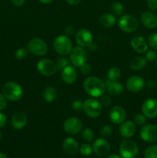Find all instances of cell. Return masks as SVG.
I'll return each instance as SVG.
<instances>
[{
  "label": "cell",
  "instance_id": "1",
  "mask_svg": "<svg viewBox=\"0 0 157 158\" xmlns=\"http://www.w3.org/2000/svg\"><path fill=\"white\" fill-rule=\"evenodd\" d=\"M85 92L92 98L100 97L106 92V83L95 76L88 77L83 82Z\"/></svg>",
  "mask_w": 157,
  "mask_h": 158
},
{
  "label": "cell",
  "instance_id": "2",
  "mask_svg": "<svg viewBox=\"0 0 157 158\" xmlns=\"http://www.w3.org/2000/svg\"><path fill=\"white\" fill-rule=\"evenodd\" d=\"M2 94L7 100L15 102L22 98L23 89L18 83L10 81L5 83L3 86Z\"/></svg>",
  "mask_w": 157,
  "mask_h": 158
},
{
  "label": "cell",
  "instance_id": "3",
  "mask_svg": "<svg viewBox=\"0 0 157 158\" xmlns=\"http://www.w3.org/2000/svg\"><path fill=\"white\" fill-rule=\"evenodd\" d=\"M53 47L58 55L66 56L72 51V43L68 35H58L54 40Z\"/></svg>",
  "mask_w": 157,
  "mask_h": 158
},
{
  "label": "cell",
  "instance_id": "4",
  "mask_svg": "<svg viewBox=\"0 0 157 158\" xmlns=\"http://www.w3.org/2000/svg\"><path fill=\"white\" fill-rule=\"evenodd\" d=\"M139 148L134 140L126 138L119 144V154L122 158H135L138 155Z\"/></svg>",
  "mask_w": 157,
  "mask_h": 158
},
{
  "label": "cell",
  "instance_id": "5",
  "mask_svg": "<svg viewBox=\"0 0 157 158\" xmlns=\"http://www.w3.org/2000/svg\"><path fill=\"white\" fill-rule=\"evenodd\" d=\"M83 110L90 118H97L101 115L103 106L96 99L89 98L83 102Z\"/></svg>",
  "mask_w": 157,
  "mask_h": 158
},
{
  "label": "cell",
  "instance_id": "6",
  "mask_svg": "<svg viewBox=\"0 0 157 158\" xmlns=\"http://www.w3.org/2000/svg\"><path fill=\"white\" fill-rule=\"evenodd\" d=\"M118 26L122 31L128 33L135 32L139 27V21L135 16L129 14H125L120 16Z\"/></svg>",
  "mask_w": 157,
  "mask_h": 158
},
{
  "label": "cell",
  "instance_id": "7",
  "mask_svg": "<svg viewBox=\"0 0 157 158\" xmlns=\"http://www.w3.org/2000/svg\"><path fill=\"white\" fill-rule=\"evenodd\" d=\"M88 59V52L85 48L76 46L72 49L69 53V62L72 66L80 67Z\"/></svg>",
  "mask_w": 157,
  "mask_h": 158
},
{
  "label": "cell",
  "instance_id": "8",
  "mask_svg": "<svg viewBox=\"0 0 157 158\" xmlns=\"http://www.w3.org/2000/svg\"><path fill=\"white\" fill-rule=\"evenodd\" d=\"M27 49L29 52L38 56H45L48 52L47 44L40 38L32 39L28 43Z\"/></svg>",
  "mask_w": 157,
  "mask_h": 158
},
{
  "label": "cell",
  "instance_id": "9",
  "mask_svg": "<svg viewBox=\"0 0 157 158\" xmlns=\"http://www.w3.org/2000/svg\"><path fill=\"white\" fill-rule=\"evenodd\" d=\"M37 70L45 77H51L58 70L56 63L51 59H42L37 63Z\"/></svg>",
  "mask_w": 157,
  "mask_h": 158
},
{
  "label": "cell",
  "instance_id": "10",
  "mask_svg": "<svg viewBox=\"0 0 157 158\" xmlns=\"http://www.w3.org/2000/svg\"><path fill=\"white\" fill-rule=\"evenodd\" d=\"M92 148L94 154L100 157H104L108 156L111 151L110 143L104 137L96 139L92 143Z\"/></svg>",
  "mask_w": 157,
  "mask_h": 158
},
{
  "label": "cell",
  "instance_id": "11",
  "mask_svg": "<svg viewBox=\"0 0 157 158\" xmlns=\"http://www.w3.org/2000/svg\"><path fill=\"white\" fill-rule=\"evenodd\" d=\"M140 137L146 143L157 141V126L154 124H145L140 130Z\"/></svg>",
  "mask_w": 157,
  "mask_h": 158
},
{
  "label": "cell",
  "instance_id": "12",
  "mask_svg": "<svg viewBox=\"0 0 157 158\" xmlns=\"http://www.w3.org/2000/svg\"><path fill=\"white\" fill-rule=\"evenodd\" d=\"M83 123L77 117H69L63 123V130L65 132L70 135H75L82 131Z\"/></svg>",
  "mask_w": 157,
  "mask_h": 158
},
{
  "label": "cell",
  "instance_id": "13",
  "mask_svg": "<svg viewBox=\"0 0 157 158\" xmlns=\"http://www.w3.org/2000/svg\"><path fill=\"white\" fill-rule=\"evenodd\" d=\"M75 39L78 46L83 48H87L92 44L93 36L89 29H80L75 34Z\"/></svg>",
  "mask_w": 157,
  "mask_h": 158
},
{
  "label": "cell",
  "instance_id": "14",
  "mask_svg": "<svg viewBox=\"0 0 157 158\" xmlns=\"http://www.w3.org/2000/svg\"><path fill=\"white\" fill-rule=\"evenodd\" d=\"M146 86V82L140 76H132L129 77L126 83V89L131 93H139Z\"/></svg>",
  "mask_w": 157,
  "mask_h": 158
},
{
  "label": "cell",
  "instance_id": "15",
  "mask_svg": "<svg viewBox=\"0 0 157 158\" xmlns=\"http://www.w3.org/2000/svg\"><path fill=\"white\" fill-rule=\"evenodd\" d=\"M142 113L147 118L152 119L157 117V100L149 98L143 102L142 105Z\"/></svg>",
  "mask_w": 157,
  "mask_h": 158
},
{
  "label": "cell",
  "instance_id": "16",
  "mask_svg": "<svg viewBox=\"0 0 157 158\" xmlns=\"http://www.w3.org/2000/svg\"><path fill=\"white\" fill-rule=\"evenodd\" d=\"M119 132L121 137L129 138L136 132V125L132 120H125L120 124Z\"/></svg>",
  "mask_w": 157,
  "mask_h": 158
},
{
  "label": "cell",
  "instance_id": "17",
  "mask_svg": "<svg viewBox=\"0 0 157 158\" xmlns=\"http://www.w3.org/2000/svg\"><path fill=\"white\" fill-rule=\"evenodd\" d=\"M126 114L124 108L120 106H114L109 112V119L114 124H121L126 120Z\"/></svg>",
  "mask_w": 157,
  "mask_h": 158
},
{
  "label": "cell",
  "instance_id": "18",
  "mask_svg": "<svg viewBox=\"0 0 157 158\" xmlns=\"http://www.w3.org/2000/svg\"><path fill=\"white\" fill-rule=\"evenodd\" d=\"M61 77L63 82L66 84H72L75 83L78 77V73L75 66L72 65H69L66 66L62 70Z\"/></svg>",
  "mask_w": 157,
  "mask_h": 158
},
{
  "label": "cell",
  "instance_id": "19",
  "mask_svg": "<svg viewBox=\"0 0 157 158\" xmlns=\"http://www.w3.org/2000/svg\"><path fill=\"white\" fill-rule=\"evenodd\" d=\"M131 47L137 53H145L148 49V43L146 39L140 35L134 36L130 42Z\"/></svg>",
  "mask_w": 157,
  "mask_h": 158
},
{
  "label": "cell",
  "instance_id": "20",
  "mask_svg": "<svg viewBox=\"0 0 157 158\" xmlns=\"http://www.w3.org/2000/svg\"><path fill=\"white\" fill-rule=\"evenodd\" d=\"M28 122V117L24 112L18 111L15 113L12 117L11 124L15 130H22L26 126Z\"/></svg>",
  "mask_w": 157,
  "mask_h": 158
},
{
  "label": "cell",
  "instance_id": "21",
  "mask_svg": "<svg viewBox=\"0 0 157 158\" xmlns=\"http://www.w3.org/2000/svg\"><path fill=\"white\" fill-rule=\"evenodd\" d=\"M141 22L145 27L155 29L157 27V15L153 12H144L141 15Z\"/></svg>",
  "mask_w": 157,
  "mask_h": 158
},
{
  "label": "cell",
  "instance_id": "22",
  "mask_svg": "<svg viewBox=\"0 0 157 158\" xmlns=\"http://www.w3.org/2000/svg\"><path fill=\"white\" fill-rule=\"evenodd\" d=\"M62 148L65 152L69 155H75L79 150L78 142L73 137H69L64 140L62 143Z\"/></svg>",
  "mask_w": 157,
  "mask_h": 158
},
{
  "label": "cell",
  "instance_id": "23",
  "mask_svg": "<svg viewBox=\"0 0 157 158\" xmlns=\"http://www.w3.org/2000/svg\"><path fill=\"white\" fill-rule=\"evenodd\" d=\"M124 87L123 85L118 80L112 81V80H107L106 83V90L108 94L110 96L119 95L123 93Z\"/></svg>",
  "mask_w": 157,
  "mask_h": 158
},
{
  "label": "cell",
  "instance_id": "24",
  "mask_svg": "<svg viewBox=\"0 0 157 158\" xmlns=\"http://www.w3.org/2000/svg\"><path fill=\"white\" fill-rule=\"evenodd\" d=\"M147 61L144 56H134L129 62V66L132 70L139 71L143 69L146 66Z\"/></svg>",
  "mask_w": 157,
  "mask_h": 158
},
{
  "label": "cell",
  "instance_id": "25",
  "mask_svg": "<svg viewBox=\"0 0 157 158\" xmlns=\"http://www.w3.org/2000/svg\"><path fill=\"white\" fill-rule=\"evenodd\" d=\"M116 19L112 13H104L99 19V23L103 27L110 28L115 24Z\"/></svg>",
  "mask_w": 157,
  "mask_h": 158
},
{
  "label": "cell",
  "instance_id": "26",
  "mask_svg": "<svg viewBox=\"0 0 157 158\" xmlns=\"http://www.w3.org/2000/svg\"><path fill=\"white\" fill-rule=\"evenodd\" d=\"M57 95V90L55 87L53 86H47L46 89L43 91V98H44L45 101L47 103H52L54 100L56 99Z\"/></svg>",
  "mask_w": 157,
  "mask_h": 158
},
{
  "label": "cell",
  "instance_id": "27",
  "mask_svg": "<svg viewBox=\"0 0 157 158\" xmlns=\"http://www.w3.org/2000/svg\"><path fill=\"white\" fill-rule=\"evenodd\" d=\"M121 77V70L119 68L116 66H112L108 70L107 73V79L109 80H112V81H116L119 80Z\"/></svg>",
  "mask_w": 157,
  "mask_h": 158
},
{
  "label": "cell",
  "instance_id": "28",
  "mask_svg": "<svg viewBox=\"0 0 157 158\" xmlns=\"http://www.w3.org/2000/svg\"><path fill=\"white\" fill-rule=\"evenodd\" d=\"M111 12L112 14H113L115 16H121L122 14L123 13V10H124V8H123V4L119 2H114L113 3L111 6Z\"/></svg>",
  "mask_w": 157,
  "mask_h": 158
},
{
  "label": "cell",
  "instance_id": "29",
  "mask_svg": "<svg viewBox=\"0 0 157 158\" xmlns=\"http://www.w3.org/2000/svg\"><path fill=\"white\" fill-rule=\"evenodd\" d=\"M82 139H83L84 141L87 142V143H89V142L92 141L94 139V133L92 131V129L87 127L85 128L81 134Z\"/></svg>",
  "mask_w": 157,
  "mask_h": 158
},
{
  "label": "cell",
  "instance_id": "30",
  "mask_svg": "<svg viewBox=\"0 0 157 158\" xmlns=\"http://www.w3.org/2000/svg\"><path fill=\"white\" fill-rule=\"evenodd\" d=\"M145 158H157V144L148 147L144 153Z\"/></svg>",
  "mask_w": 157,
  "mask_h": 158
},
{
  "label": "cell",
  "instance_id": "31",
  "mask_svg": "<svg viewBox=\"0 0 157 158\" xmlns=\"http://www.w3.org/2000/svg\"><path fill=\"white\" fill-rule=\"evenodd\" d=\"M79 153L81 155L85 156V157H88L90 155L92 152V148L90 144L89 143H83L79 147Z\"/></svg>",
  "mask_w": 157,
  "mask_h": 158
},
{
  "label": "cell",
  "instance_id": "32",
  "mask_svg": "<svg viewBox=\"0 0 157 158\" xmlns=\"http://www.w3.org/2000/svg\"><path fill=\"white\" fill-rule=\"evenodd\" d=\"M28 54H29V50H28V49L21 47L15 51V57L18 60H23L28 56Z\"/></svg>",
  "mask_w": 157,
  "mask_h": 158
},
{
  "label": "cell",
  "instance_id": "33",
  "mask_svg": "<svg viewBox=\"0 0 157 158\" xmlns=\"http://www.w3.org/2000/svg\"><path fill=\"white\" fill-rule=\"evenodd\" d=\"M146 119L147 117L142 113V114H137L134 116L133 117V122L135 123V125H139V126H143L146 124Z\"/></svg>",
  "mask_w": 157,
  "mask_h": 158
},
{
  "label": "cell",
  "instance_id": "34",
  "mask_svg": "<svg viewBox=\"0 0 157 158\" xmlns=\"http://www.w3.org/2000/svg\"><path fill=\"white\" fill-rule=\"evenodd\" d=\"M148 44L155 52H157V32L150 34L148 38Z\"/></svg>",
  "mask_w": 157,
  "mask_h": 158
},
{
  "label": "cell",
  "instance_id": "35",
  "mask_svg": "<svg viewBox=\"0 0 157 158\" xmlns=\"http://www.w3.org/2000/svg\"><path fill=\"white\" fill-rule=\"evenodd\" d=\"M100 136L102 137H109L112 134V128L110 125H104L102 127L99 131Z\"/></svg>",
  "mask_w": 157,
  "mask_h": 158
},
{
  "label": "cell",
  "instance_id": "36",
  "mask_svg": "<svg viewBox=\"0 0 157 158\" xmlns=\"http://www.w3.org/2000/svg\"><path fill=\"white\" fill-rule=\"evenodd\" d=\"M55 63H56V66H57V68H58V69H59V70H62L64 68H66V66H69V61L67 58H66V57L64 56H62L57 60V62Z\"/></svg>",
  "mask_w": 157,
  "mask_h": 158
},
{
  "label": "cell",
  "instance_id": "37",
  "mask_svg": "<svg viewBox=\"0 0 157 158\" xmlns=\"http://www.w3.org/2000/svg\"><path fill=\"white\" fill-rule=\"evenodd\" d=\"M100 103L102 104V106H110L111 103H112V98H111L110 95L109 94H103L100 97Z\"/></svg>",
  "mask_w": 157,
  "mask_h": 158
},
{
  "label": "cell",
  "instance_id": "38",
  "mask_svg": "<svg viewBox=\"0 0 157 158\" xmlns=\"http://www.w3.org/2000/svg\"><path fill=\"white\" fill-rule=\"evenodd\" d=\"M145 59L146 60L147 62H153L154 60H156V52L153 49H151V50H148L145 52Z\"/></svg>",
  "mask_w": 157,
  "mask_h": 158
},
{
  "label": "cell",
  "instance_id": "39",
  "mask_svg": "<svg viewBox=\"0 0 157 158\" xmlns=\"http://www.w3.org/2000/svg\"><path fill=\"white\" fill-rule=\"evenodd\" d=\"M80 72L82 73V74L85 76H89L91 73V71H92V67H91L90 65L88 63H85L80 66Z\"/></svg>",
  "mask_w": 157,
  "mask_h": 158
},
{
  "label": "cell",
  "instance_id": "40",
  "mask_svg": "<svg viewBox=\"0 0 157 158\" xmlns=\"http://www.w3.org/2000/svg\"><path fill=\"white\" fill-rule=\"evenodd\" d=\"M83 102L80 100H75L72 103V108L75 111L78 112L83 110Z\"/></svg>",
  "mask_w": 157,
  "mask_h": 158
},
{
  "label": "cell",
  "instance_id": "41",
  "mask_svg": "<svg viewBox=\"0 0 157 158\" xmlns=\"http://www.w3.org/2000/svg\"><path fill=\"white\" fill-rule=\"evenodd\" d=\"M146 5L149 10L152 12L157 10V0H147Z\"/></svg>",
  "mask_w": 157,
  "mask_h": 158
},
{
  "label": "cell",
  "instance_id": "42",
  "mask_svg": "<svg viewBox=\"0 0 157 158\" xmlns=\"http://www.w3.org/2000/svg\"><path fill=\"white\" fill-rule=\"evenodd\" d=\"M6 106H7V100L2 94H0V111L5 109Z\"/></svg>",
  "mask_w": 157,
  "mask_h": 158
},
{
  "label": "cell",
  "instance_id": "43",
  "mask_svg": "<svg viewBox=\"0 0 157 158\" xmlns=\"http://www.w3.org/2000/svg\"><path fill=\"white\" fill-rule=\"evenodd\" d=\"M7 123V117L3 113L0 112V128L3 127Z\"/></svg>",
  "mask_w": 157,
  "mask_h": 158
},
{
  "label": "cell",
  "instance_id": "44",
  "mask_svg": "<svg viewBox=\"0 0 157 158\" xmlns=\"http://www.w3.org/2000/svg\"><path fill=\"white\" fill-rule=\"evenodd\" d=\"M146 86H147L149 89H155V86H156V83H155V82L154 81V80H149L146 81Z\"/></svg>",
  "mask_w": 157,
  "mask_h": 158
},
{
  "label": "cell",
  "instance_id": "45",
  "mask_svg": "<svg viewBox=\"0 0 157 158\" xmlns=\"http://www.w3.org/2000/svg\"><path fill=\"white\" fill-rule=\"evenodd\" d=\"M12 1V3L15 6H17V7H20V6H23L24 3L26 2V0H11Z\"/></svg>",
  "mask_w": 157,
  "mask_h": 158
},
{
  "label": "cell",
  "instance_id": "46",
  "mask_svg": "<svg viewBox=\"0 0 157 158\" xmlns=\"http://www.w3.org/2000/svg\"><path fill=\"white\" fill-rule=\"evenodd\" d=\"M73 27L72 26H67L65 29V32H66V35H70L73 33Z\"/></svg>",
  "mask_w": 157,
  "mask_h": 158
},
{
  "label": "cell",
  "instance_id": "47",
  "mask_svg": "<svg viewBox=\"0 0 157 158\" xmlns=\"http://www.w3.org/2000/svg\"><path fill=\"white\" fill-rule=\"evenodd\" d=\"M66 1L70 6H77V5L79 4L81 0H66Z\"/></svg>",
  "mask_w": 157,
  "mask_h": 158
},
{
  "label": "cell",
  "instance_id": "48",
  "mask_svg": "<svg viewBox=\"0 0 157 158\" xmlns=\"http://www.w3.org/2000/svg\"><path fill=\"white\" fill-rule=\"evenodd\" d=\"M106 158H122V157L121 156L118 155V154H109V155L106 157Z\"/></svg>",
  "mask_w": 157,
  "mask_h": 158
},
{
  "label": "cell",
  "instance_id": "49",
  "mask_svg": "<svg viewBox=\"0 0 157 158\" xmlns=\"http://www.w3.org/2000/svg\"><path fill=\"white\" fill-rule=\"evenodd\" d=\"M38 1L42 4H49V3L52 2L54 0H38Z\"/></svg>",
  "mask_w": 157,
  "mask_h": 158
},
{
  "label": "cell",
  "instance_id": "50",
  "mask_svg": "<svg viewBox=\"0 0 157 158\" xmlns=\"http://www.w3.org/2000/svg\"><path fill=\"white\" fill-rule=\"evenodd\" d=\"M0 158H7V157H6V154H3V153H0Z\"/></svg>",
  "mask_w": 157,
  "mask_h": 158
},
{
  "label": "cell",
  "instance_id": "51",
  "mask_svg": "<svg viewBox=\"0 0 157 158\" xmlns=\"http://www.w3.org/2000/svg\"><path fill=\"white\" fill-rule=\"evenodd\" d=\"M1 139H2V134L1 132H0V140H1Z\"/></svg>",
  "mask_w": 157,
  "mask_h": 158
},
{
  "label": "cell",
  "instance_id": "52",
  "mask_svg": "<svg viewBox=\"0 0 157 158\" xmlns=\"http://www.w3.org/2000/svg\"><path fill=\"white\" fill-rule=\"evenodd\" d=\"M155 61H156V65H157V57H156V60H155Z\"/></svg>",
  "mask_w": 157,
  "mask_h": 158
}]
</instances>
